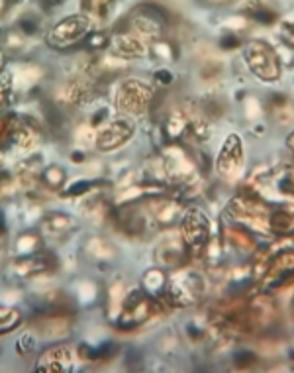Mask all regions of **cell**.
Returning <instances> with one entry per match:
<instances>
[{
  "label": "cell",
  "mask_w": 294,
  "mask_h": 373,
  "mask_svg": "<svg viewBox=\"0 0 294 373\" xmlns=\"http://www.w3.org/2000/svg\"><path fill=\"white\" fill-rule=\"evenodd\" d=\"M157 308H161L157 299L147 294L144 289H134L124 294L122 304L116 311V328L120 332H132L149 320Z\"/></svg>",
  "instance_id": "6da1fadb"
},
{
  "label": "cell",
  "mask_w": 294,
  "mask_h": 373,
  "mask_svg": "<svg viewBox=\"0 0 294 373\" xmlns=\"http://www.w3.org/2000/svg\"><path fill=\"white\" fill-rule=\"evenodd\" d=\"M43 136V128L28 114H10L2 120V147L31 151Z\"/></svg>",
  "instance_id": "7a4b0ae2"
},
{
  "label": "cell",
  "mask_w": 294,
  "mask_h": 373,
  "mask_svg": "<svg viewBox=\"0 0 294 373\" xmlns=\"http://www.w3.org/2000/svg\"><path fill=\"white\" fill-rule=\"evenodd\" d=\"M245 61H247V67L251 69V73H253L255 77H259L265 83H274V81L281 79V73H283L281 57L265 41H251V43H247V48H245Z\"/></svg>",
  "instance_id": "3957f363"
},
{
  "label": "cell",
  "mask_w": 294,
  "mask_h": 373,
  "mask_svg": "<svg viewBox=\"0 0 294 373\" xmlns=\"http://www.w3.org/2000/svg\"><path fill=\"white\" fill-rule=\"evenodd\" d=\"M181 238L190 254H204L212 240V226L200 208H186L181 218Z\"/></svg>",
  "instance_id": "277c9868"
},
{
  "label": "cell",
  "mask_w": 294,
  "mask_h": 373,
  "mask_svg": "<svg viewBox=\"0 0 294 373\" xmlns=\"http://www.w3.org/2000/svg\"><path fill=\"white\" fill-rule=\"evenodd\" d=\"M155 100V93L153 88L141 83V81H136V79H130V81H124L122 87L118 90V108L122 114H130V116H137V114H146L147 110L151 108Z\"/></svg>",
  "instance_id": "5b68a950"
},
{
  "label": "cell",
  "mask_w": 294,
  "mask_h": 373,
  "mask_svg": "<svg viewBox=\"0 0 294 373\" xmlns=\"http://www.w3.org/2000/svg\"><path fill=\"white\" fill-rule=\"evenodd\" d=\"M90 34V18L83 14H73L55 24L49 32L48 43L55 49H67L75 43H80Z\"/></svg>",
  "instance_id": "8992f818"
},
{
  "label": "cell",
  "mask_w": 294,
  "mask_h": 373,
  "mask_svg": "<svg viewBox=\"0 0 294 373\" xmlns=\"http://www.w3.org/2000/svg\"><path fill=\"white\" fill-rule=\"evenodd\" d=\"M134 132H136V126L126 114L112 118V120H108L104 126L98 128L94 146H97L98 151H104V154L116 151V149H120L124 144H127L132 140Z\"/></svg>",
  "instance_id": "52a82bcc"
},
{
  "label": "cell",
  "mask_w": 294,
  "mask_h": 373,
  "mask_svg": "<svg viewBox=\"0 0 294 373\" xmlns=\"http://www.w3.org/2000/svg\"><path fill=\"white\" fill-rule=\"evenodd\" d=\"M245 157H244V144L241 137L237 134H230L225 137L224 146L218 154L216 159V171L218 175L225 179V181H234L244 173Z\"/></svg>",
  "instance_id": "ba28073f"
},
{
  "label": "cell",
  "mask_w": 294,
  "mask_h": 373,
  "mask_svg": "<svg viewBox=\"0 0 294 373\" xmlns=\"http://www.w3.org/2000/svg\"><path fill=\"white\" fill-rule=\"evenodd\" d=\"M127 26L130 32H134L137 36L141 34L149 38H161L167 29V18L153 4H141L127 16Z\"/></svg>",
  "instance_id": "9c48e42d"
},
{
  "label": "cell",
  "mask_w": 294,
  "mask_h": 373,
  "mask_svg": "<svg viewBox=\"0 0 294 373\" xmlns=\"http://www.w3.org/2000/svg\"><path fill=\"white\" fill-rule=\"evenodd\" d=\"M294 281V252L284 250L267 262L263 269V289L276 291Z\"/></svg>",
  "instance_id": "30bf717a"
},
{
  "label": "cell",
  "mask_w": 294,
  "mask_h": 373,
  "mask_svg": "<svg viewBox=\"0 0 294 373\" xmlns=\"http://www.w3.org/2000/svg\"><path fill=\"white\" fill-rule=\"evenodd\" d=\"M57 269V257L48 252V250H39L36 254L20 255L14 262V271L22 279H38L43 275L53 273Z\"/></svg>",
  "instance_id": "8fae6325"
},
{
  "label": "cell",
  "mask_w": 294,
  "mask_h": 373,
  "mask_svg": "<svg viewBox=\"0 0 294 373\" xmlns=\"http://www.w3.org/2000/svg\"><path fill=\"white\" fill-rule=\"evenodd\" d=\"M75 369V352L69 346H51L41 353L36 363L38 373H65Z\"/></svg>",
  "instance_id": "7c38bea8"
},
{
  "label": "cell",
  "mask_w": 294,
  "mask_h": 373,
  "mask_svg": "<svg viewBox=\"0 0 294 373\" xmlns=\"http://www.w3.org/2000/svg\"><path fill=\"white\" fill-rule=\"evenodd\" d=\"M190 250L186 247L183 238H169L157 245L155 262L163 269H183L188 262Z\"/></svg>",
  "instance_id": "4fadbf2b"
},
{
  "label": "cell",
  "mask_w": 294,
  "mask_h": 373,
  "mask_svg": "<svg viewBox=\"0 0 294 373\" xmlns=\"http://www.w3.org/2000/svg\"><path fill=\"white\" fill-rule=\"evenodd\" d=\"M110 43H112L114 53L120 57H141L147 51L146 43L139 39L137 34H132V32H120L110 39Z\"/></svg>",
  "instance_id": "5bb4252c"
},
{
  "label": "cell",
  "mask_w": 294,
  "mask_h": 373,
  "mask_svg": "<svg viewBox=\"0 0 294 373\" xmlns=\"http://www.w3.org/2000/svg\"><path fill=\"white\" fill-rule=\"evenodd\" d=\"M75 230V220L65 212H49L41 222V232L49 238H61Z\"/></svg>",
  "instance_id": "9a60e30c"
},
{
  "label": "cell",
  "mask_w": 294,
  "mask_h": 373,
  "mask_svg": "<svg viewBox=\"0 0 294 373\" xmlns=\"http://www.w3.org/2000/svg\"><path fill=\"white\" fill-rule=\"evenodd\" d=\"M225 240L230 242V245L237 250V252H244V254H251L257 247V240L255 236L244 228V226L234 224V226H225Z\"/></svg>",
  "instance_id": "2e32d148"
},
{
  "label": "cell",
  "mask_w": 294,
  "mask_h": 373,
  "mask_svg": "<svg viewBox=\"0 0 294 373\" xmlns=\"http://www.w3.org/2000/svg\"><path fill=\"white\" fill-rule=\"evenodd\" d=\"M267 230L274 236H290L294 234V215L284 208H271Z\"/></svg>",
  "instance_id": "e0dca14e"
},
{
  "label": "cell",
  "mask_w": 294,
  "mask_h": 373,
  "mask_svg": "<svg viewBox=\"0 0 294 373\" xmlns=\"http://www.w3.org/2000/svg\"><path fill=\"white\" fill-rule=\"evenodd\" d=\"M118 353L116 344L108 342L100 344V346H87V344H80L77 350V355L83 360V362H108L112 360Z\"/></svg>",
  "instance_id": "ac0fdd59"
},
{
  "label": "cell",
  "mask_w": 294,
  "mask_h": 373,
  "mask_svg": "<svg viewBox=\"0 0 294 373\" xmlns=\"http://www.w3.org/2000/svg\"><path fill=\"white\" fill-rule=\"evenodd\" d=\"M167 277L161 267H153L144 275V291L151 294L153 299H159L167 291Z\"/></svg>",
  "instance_id": "d6986e66"
},
{
  "label": "cell",
  "mask_w": 294,
  "mask_h": 373,
  "mask_svg": "<svg viewBox=\"0 0 294 373\" xmlns=\"http://www.w3.org/2000/svg\"><path fill=\"white\" fill-rule=\"evenodd\" d=\"M41 185L46 186V191H61L67 179V171L61 165H48L41 171Z\"/></svg>",
  "instance_id": "ffe728a7"
},
{
  "label": "cell",
  "mask_w": 294,
  "mask_h": 373,
  "mask_svg": "<svg viewBox=\"0 0 294 373\" xmlns=\"http://www.w3.org/2000/svg\"><path fill=\"white\" fill-rule=\"evenodd\" d=\"M41 26H43V20L36 16V14H24L22 18L18 20L16 24V29L22 38H34L41 32Z\"/></svg>",
  "instance_id": "44dd1931"
},
{
  "label": "cell",
  "mask_w": 294,
  "mask_h": 373,
  "mask_svg": "<svg viewBox=\"0 0 294 373\" xmlns=\"http://www.w3.org/2000/svg\"><path fill=\"white\" fill-rule=\"evenodd\" d=\"M247 14L253 20H257V22H261V24H274L276 18H279L276 12L269 8V6H265L263 2H251L247 6Z\"/></svg>",
  "instance_id": "7402d4cb"
},
{
  "label": "cell",
  "mask_w": 294,
  "mask_h": 373,
  "mask_svg": "<svg viewBox=\"0 0 294 373\" xmlns=\"http://www.w3.org/2000/svg\"><path fill=\"white\" fill-rule=\"evenodd\" d=\"M22 324V314H20L18 308L14 306H2V314H0V328H2V334H8L10 330L18 328Z\"/></svg>",
  "instance_id": "603a6c76"
},
{
  "label": "cell",
  "mask_w": 294,
  "mask_h": 373,
  "mask_svg": "<svg viewBox=\"0 0 294 373\" xmlns=\"http://www.w3.org/2000/svg\"><path fill=\"white\" fill-rule=\"evenodd\" d=\"M106 185L104 181H90V179H83V181H77L73 185H69L65 191H63V196H83L88 195L90 191H94V186Z\"/></svg>",
  "instance_id": "cb8c5ba5"
},
{
  "label": "cell",
  "mask_w": 294,
  "mask_h": 373,
  "mask_svg": "<svg viewBox=\"0 0 294 373\" xmlns=\"http://www.w3.org/2000/svg\"><path fill=\"white\" fill-rule=\"evenodd\" d=\"M16 250L20 255L36 254L41 250V240L36 234H22L16 242Z\"/></svg>",
  "instance_id": "d4e9b609"
},
{
  "label": "cell",
  "mask_w": 294,
  "mask_h": 373,
  "mask_svg": "<svg viewBox=\"0 0 294 373\" xmlns=\"http://www.w3.org/2000/svg\"><path fill=\"white\" fill-rule=\"evenodd\" d=\"M110 43V36L106 32H90L87 38L80 41V46L88 51H97V49L106 48Z\"/></svg>",
  "instance_id": "484cf974"
},
{
  "label": "cell",
  "mask_w": 294,
  "mask_h": 373,
  "mask_svg": "<svg viewBox=\"0 0 294 373\" xmlns=\"http://www.w3.org/2000/svg\"><path fill=\"white\" fill-rule=\"evenodd\" d=\"M88 252L90 255H94L97 259H108L110 255H112V247L108 244L104 238H94V240H90L87 244Z\"/></svg>",
  "instance_id": "4316f807"
},
{
  "label": "cell",
  "mask_w": 294,
  "mask_h": 373,
  "mask_svg": "<svg viewBox=\"0 0 294 373\" xmlns=\"http://www.w3.org/2000/svg\"><path fill=\"white\" fill-rule=\"evenodd\" d=\"M234 363L235 367L245 369V367H251V365L257 363V355L253 352H249V350H241V352H237L234 355Z\"/></svg>",
  "instance_id": "83f0119b"
},
{
  "label": "cell",
  "mask_w": 294,
  "mask_h": 373,
  "mask_svg": "<svg viewBox=\"0 0 294 373\" xmlns=\"http://www.w3.org/2000/svg\"><path fill=\"white\" fill-rule=\"evenodd\" d=\"M153 55L157 59H163V61H171L175 59V53H173V46H169L165 41H159L153 46Z\"/></svg>",
  "instance_id": "f1b7e54d"
},
{
  "label": "cell",
  "mask_w": 294,
  "mask_h": 373,
  "mask_svg": "<svg viewBox=\"0 0 294 373\" xmlns=\"http://www.w3.org/2000/svg\"><path fill=\"white\" fill-rule=\"evenodd\" d=\"M241 43V39L235 36L234 32H225L224 36L220 38V48L222 49H235Z\"/></svg>",
  "instance_id": "f546056e"
},
{
  "label": "cell",
  "mask_w": 294,
  "mask_h": 373,
  "mask_svg": "<svg viewBox=\"0 0 294 373\" xmlns=\"http://www.w3.org/2000/svg\"><path fill=\"white\" fill-rule=\"evenodd\" d=\"M155 79L161 85H171V83H173V73L167 71V69H161V71H157L155 73Z\"/></svg>",
  "instance_id": "4dcf8cb0"
},
{
  "label": "cell",
  "mask_w": 294,
  "mask_h": 373,
  "mask_svg": "<svg viewBox=\"0 0 294 373\" xmlns=\"http://www.w3.org/2000/svg\"><path fill=\"white\" fill-rule=\"evenodd\" d=\"M20 2H24V0H2V10H4V12H8L10 6H16V4H20Z\"/></svg>",
  "instance_id": "1f68e13d"
},
{
  "label": "cell",
  "mask_w": 294,
  "mask_h": 373,
  "mask_svg": "<svg viewBox=\"0 0 294 373\" xmlns=\"http://www.w3.org/2000/svg\"><path fill=\"white\" fill-rule=\"evenodd\" d=\"M71 161H73V163H83L85 157H83V154H71Z\"/></svg>",
  "instance_id": "d6a6232c"
},
{
  "label": "cell",
  "mask_w": 294,
  "mask_h": 373,
  "mask_svg": "<svg viewBox=\"0 0 294 373\" xmlns=\"http://www.w3.org/2000/svg\"><path fill=\"white\" fill-rule=\"evenodd\" d=\"M286 142H288V147H290V151L294 154V132L290 134V136H288V140H286Z\"/></svg>",
  "instance_id": "836d02e7"
}]
</instances>
